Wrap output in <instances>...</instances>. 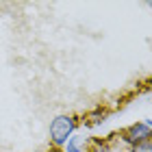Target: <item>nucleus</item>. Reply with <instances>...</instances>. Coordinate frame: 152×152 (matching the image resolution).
I'll return each mask as SVG.
<instances>
[{"label": "nucleus", "mask_w": 152, "mask_h": 152, "mask_svg": "<svg viewBox=\"0 0 152 152\" xmlns=\"http://www.w3.org/2000/svg\"><path fill=\"white\" fill-rule=\"evenodd\" d=\"M80 126V120L76 115L70 113H61L50 122V128H48V135H50V143L52 148H63L65 141L76 133V128Z\"/></svg>", "instance_id": "1"}, {"label": "nucleus", "mask_w": 152, "mask_h": 152, "mask_svg": "<svg viewBox=\"0 0 152 152\" xmlns=\"http://www.w3.org/2000/svg\"><path fill=\"white\" fill-rule=\"evenodd\" d=\"M150 137H152L150 122H133L130 126H126L122 130L120 139H122V143H126L128 148H133V146H137V143H141V141H148Z\"/></svg>", "instance_id": "2"}, {"label": "nucleus", "mask_w": 152, "mask_h": 152, "mask_svg": "<svg viewBox=\"0 0 152 152\" xmlns=\"http://www.w3.org/2000/svg\"><path fill=\"white\" fill-rule=\"evenodd\" d=\"M89 146H91V139L85 135H72L70 139L65 141V152H89Z\"/></svg>", "instance_id": "3"}, {"label": "nucleus", "mask_w": 152, "mask_h": 152, "mask_svg": "<svg viewBox=\"0 0 152 152\" xmlns=\"http://www.w3.org/2000/svg\"><path fill=\"white\" fill-rule=\"evenodd\" d=\"M107 117H109V109L102 107V104H98V107H94L91 111L85 113V120H83V122H85L87 126L94 128V126H100L102 122H107Z\"/></svg>", "instance_id": "4"}, {"label": "nucleus", "mask_w": 152, "mask_h": 152, "mask_svg": "<svg viewBox=\"0 0 152 152\" xmlns=\"http://www.w3.org/2000/svg\"><path fill=\"white\" fill-rule=\"evenodd\" d=\"M130 152H152V141H141V143H137V146L130 148Z\"/></svg>", "instance_id": "5"}, {"label": "nucleus", "mask_w": 152, "mask_h": 152, "mask_svg": "<svg viewBox=\"0 0 152 152\" xmlns=\"http://www.w3.org/2000/svg\"><path fill=\"white\" fill-rule=\"evenodd\" d=\"M35 152H48V150H35Z\"/></svg>", "instance_id": "6"}]
</instances>
